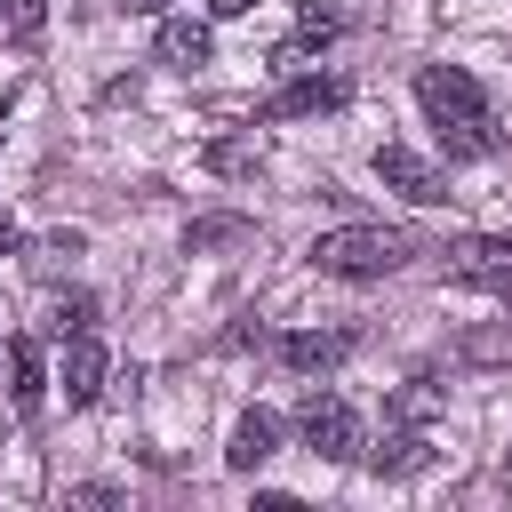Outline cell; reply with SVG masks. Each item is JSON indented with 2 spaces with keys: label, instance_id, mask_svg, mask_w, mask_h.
Wrapping results in <instances>:
<instances>
[{
  "label": "cell",
  "instance_id": "ac0fdd59",
  "mask_svg": "<svg viewBox=\"0 0 512 512\" xmlns=\"http://www.w3.org/2000/svg\"><path fill=\"white\" fill-rule=\"evenodd\" d=\"M208 168H216V176H256V168H264V144H256V136H216V144H208Z\"/></svg>",
  "mask_w": 512,
  "mask_h": 512
},
{
  "label": "cell",
  "instance_id": "3957f363",
  "mask_svg": "<svg viewBox=\"0 0 512 512\" xmlns=\"http://www.w3.org/2000/svg\"><path fill=\"white\" fill-rule=\"evenodd\" d=\"M296 440L312 448V456H328V464H352L368 440H360V408L344 400V392H304V408H296Z\"/></svg>",
  "mask_w": 512,
  "mask_h": 512
},
{
  "label": "cell",
  "instance_id": "9c48e42d",
  "mask_svg": "<svg viewBox=\"0 0 512 512\" xmlns=\"http://www.w3.org/2000/svg\"><path fill=\"white\" fill-rule=\"evenodd\" d=\"M152 56H160L168 72H192V64H208V56H216V32H208V16H160V32H152Z\"/></svg>",
  "mask_w": 512,
  "mask_h": 512
},
{
  "label": "cell",
  "instance_id": "e0dca14e",
  "mask_svg": "<svg viewBox=\"0 0 512 512\" xmlns=\"http://www.w3.org/2000/svg\"><path fill=\"white\" fill-rule=\"evenodd\" d=\"M88 328H96V296H80V288H72V296H56V304H48V320H40V336H48V344L88 336Z\"/></svg>",
  "mask_w": 512,
  "mask_h": 512
},
{
  "label": "cell",
  "instance_id": "7402d4cb",
  "mask_svg": "<svg viewBox=\"0 0 512 512\" xmlns=\"http://www.w3.org/2000/svg\"><path fill=\"white\" fill-rule=\"evenodd\" d=\"M128 16H168V0H120Z\"/></svg>",
  "mask_w": 512,
  "mask_h": 512
},
{
  "label": "cell",
  "instance_id": "2e32d148",
  "mask_svg": "<svg viewBox=\"0 0 512 512\" xmlns=\"http://www.w3.org/2000/svg\"><path fill=\"white\" fill-rule=\"evenodd\" d=\"M240 240H256L248 216H192V224H184V248H192V256H208V248H240Z\"/></svg>",
  "mask_w": 512,
  "mask_h": 512
},
{
  "label": "cell",
  "instance_id": "7c38bea8",
  "mask_svg": "<svg viewBox=\"0 0 512 512\" xmlns=\"http://www.w3.org/2000/svg\"><path fill=\"white\" fill-rule=\"evenodd\" d=\"M280 456V416L272 408H248L240 424H232V440H224V464L232 472H256V464H272Z\"/></svg>",
  "mask_w": 512,
  "mask_h": 512
},
{
  "label": "cell",
  "instance_id": "8992f818",
  "mask_svg": "<svg viewBox=\"0 0 512 512\" xmlns=\"http://www.w3.org/2000/svg\"><path fill=\"white\" fill-rule=\"evenodd\" d=\"M104 344H96V328L88 336H64V368L48 376V384H64V408H96L104 400Z\"/></svg>",
  "mask_w": 512,
  "mask_h": 512
},
{
  "label": "cell",
  "instance_id": "4fadbf2b",
  "mask_svg": "<svg viewBox=\"0 0 512 512\" xmlns=\"http://www.w3.org/2000/svg\"><path fill=\"white\" fill-rule=\"evenodd\" d=\"M336 32H344V0H304V8H296V40L280 48V72H296V64H304L312 48H328Z\"/></svg>",
  "mask_w": 512,
  "mask_h": 512
},
{
  "label": "cell",
  "instance_id": "ffe728a7",
  "mask_svg": "<svg viewBox=\"0 0 512 512\" xmlns=\"http://www.w3.org/2000/svg\"><path fill=\"white\" fill-rule=\"evenodd\" d=\"M464 352H472V360H504V352H512V328H472Z\"/></svg>",
  "mask_w": 512,
  "mask_h": 512
},
{
  "label": "cell",
  "instance_id": "52a82bcc",
  "mask_svg": "<svg viewBox=\"0 0 512 512\" xmlns=\"http://www.w3.org/2000/svg\"><path fill=\"white\" fill-rule=\"evenodd\" d=\"M344 96H352V88H344L336 72H304V64H296V72L280 80V96H272V120H312V112H336Z\"/></svg>",
  "mask_w": 512,
  "mask_h": 512
},
{
  "label": "cell",
  "instance_id": "44dd1931",
  "mask_svg": "<svg viewBox=\"0 0 512 512\" xmlns=\"http://www.w3.org/2000/svg\"><path fill=\"white\" fill-rule=\"evenodd\" d=\"M256 0H208V16H248Z\"/></svg>",
  "mask_w": 512,
  "mask_h": 512
},
{
  "label": "cell",
  "instance_id": "8fae6325",
  "mask_svg": "<svg viewBox=\"0 0 512 512\" xmlns=\"http://www.w3.org/2000/svg\"><path fill=\"white\" fill-rule=\"evenodd\" d=\"M8 400H16V416H40V400H48L40 336H8Z\"/></svg>",
  "mask_w": 512,
  "mask_h": 512
},
{
  "label": "cell",
  "instance_id": "d6986e66",
  "mask_svg": "<svg viewBox=\"0 0 512 512\" xmlns=\"http://www.w3.org/2000/svg\"><path fill=\"white\" fill-rule=\"evenodd\" d=\"M48 32V0H0V40H40Z\"/></svg>",
  "mask_w": 512,
  "mask_h": 512
},
{
  "label": "cell",
  "instance_id": "5b68a950",
  "mask_svg": "<svg viewBox=\"0 0 512 512\" xmlns=\"http://www.w3.org/2000/svg\"><path fill=\"white\" fill-rule=\"evenodd\" d=\"M368 168H376V184H384V192H400L408 208H440V200H448V176H440L416 144H376V152H368Z\"/></svg>",
  "mask_w": 512,
  "mask_h": 512
},
{
  "label": "cell",
  "instance_id": "5bb4252c",
  "mask_svg": "<svg viewBox=\"0 0 512 512\" xmlns=\"http://www.w3.org/2000/svg\"><path fill=\"white\" fill-rule=\"evenodd\" d=\"M440 408H448V384H440V376H408V384L384 400V416H392V424H432Z\"/></svg>",
  "mask_w": 512,
  "mask_h": 512
},
{
  "label": "cell",
  "instance_id": "30bf717a",
  "mask_svg": "<svg viewBox=\"0 0 512 512\" xmlns=\"http://www.w3.org/2000/svg\"><path fill=\"white\" fill-rule=\"evenodd\" d=\"M360 456H368L376 480H416V472L432 464V440H424V424H392L384 448H360Z\"/></svg>",
  "mask_w": 512,
  "mask_h": 512
},
{
  "label": "cell",
  "instance_id": "9a60e30c",
  "mask_svg": "<svg viewBox=\"0 0 512 512\" xmlns=\"http://www.w3.org/2000/svg\"><path fill=\"white\" fill-rule=\"evenodd\" d=\"M80 256H88V232H40V240L24 248V264H32L40 280H56V272H72Z\"/></svg>",
  "mask_w": 512,
  "mask_h": 512
},
{
  "label": "cell",
  "instance_id": "ba28073f",
  "mask_svg": "<svg viewBox=\"0 0 512 512\" xmlns=\"http://www.w3.org/2000/svg\"><path fill=\"white\" fill-rule=\"evenodd\" d=\"M344 360H352V336L344 328H288L280 336V368H296V376H328Z\"/></svg>",
  "mask_w": 512,
  "mask_h": 512
},
{
  "label": "cell",
  "instance_id": "6da1fadb",
  "mask_svg": "<svg viewBox=\"0 0 512 512\" xmlns=\"http://www.w3.org/2000/svg\"><path fill=\"white\" fill-rule=\"evenodd\" d=\"M416 104H424L432 136L448 144V160H488L496 152V112H488V96H480V80L464 64H424Z\"/></svg>",
  "mask_w": 512,
  "mask_h": 512
},
{
  "label": "cell",
  "instance_id": "7a4b0ae2",
  "mask_svg": "<svg viewBox=\"0 0 512 512\" xmlns=\"http://www.w3.org/2000/svg\"><path fill=\"white\" fill-rule=\"evenodd\" d=\"M304 256H312V272H328V280H384V272H400V264L416 256V240H408L400 224H336V232H320Z\"/></svg>",
  "mask_w": 512,
  "mask_h": 512
},
{
  "label": "cell",
  "instance_id": "277c9868",
  "mask_svg": "<svg viewBox=\"0 0 512 512\" xmlns=\"http://www.w3.org/2000/svg\"><path fill=\"white\" fill-rule=\"evenodd\" d=\"M440 272L456 288H488V296H512V232H464L440 248Z\"/></svg>",
  "mask_w": 512,
  "mask_h": 512
},
{
  "label": "cell",
  "instance_id": "603a6c76",
  "mask_svg": "<svg viewBox=\"0 0 512 512\" xmlns=\"http://www.w3.org/2000/svg\"><path fill=\"white\" fill-rule=\"evenodd\" d=\"M0 248H16V224H8V216H0Z\"/></svg>",
  "mask_w": 512,
  "mask_h": 512
}]
</instances>
